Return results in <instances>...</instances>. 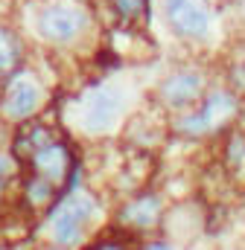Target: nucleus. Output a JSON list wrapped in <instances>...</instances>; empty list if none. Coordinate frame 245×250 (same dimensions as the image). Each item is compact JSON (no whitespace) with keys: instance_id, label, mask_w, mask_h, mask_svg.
Instances as JSON below:
<instances>
[{"instance_id":"nucleus-15","label":"nucleus","mask_w":245,"mask_h":250,"mask_svg":"<svg viewBox=\"0 0 245 250\" xmlns=\"http://www.w3.org/2000/svg\"><path fill=\"white\" fill-rule=\"evenodd\" d=\"M149 250H172V248H170V245H161V242H158V245H152Z\"/></svg>"},{"instance_id":"nucleus-8","label":"nucleus","mask_w":245,"mask_h":250,"mask_svg":"<svg viewBox=\"0 0 245 250\" xmlns=\"http://www.w3.org/2000/svg\"><path fill=\"white\" fill-rule=\"evenodd\" d=\"M198 90H201V76L198 73H178V76H172L161 87V93H164V99L170 105H187V102H193L198 96Z\"/></svg>"},{"instance_id":"nucleus-7","label":"nucleus","mask_w":245,"mask_h":250,"mask_svg":"<svg viewBox=\"0 0 245 250\" xmlns=\"http://www.w3.org/2000/svg\"><path fill=\"white\" fill-rule=\"evenodd\" d=\"M32 163H35V169L41 172V178H47V181H61L64 172H67L70 154H67V148L59 146V143H44V146L35 151Z\"/></svg>"},{"instance_id":"nucleus-14","label":"nucleus","mask_w":245,"mask_h":250,"mask_svg":"<svg viewBox=\"0 0 245 250\" xmlns=\"http://www.w3.org/2000/svg\"><path fill=\"white\" fill-rule=\"evenodd\" d=\"M6 172H9V160H6V157H0V181L6 178Z\"/></svg>"},{"instance_id":"nucleus-12","label":"nucleus","mask_w":245,"mask_h":250,"mask_svg":"<svg viewBox=\"0 0 245 250\" xmlns=\"http://www.w3.org/2000/svg\"><path fill=\"white\" fill-rule=\"evenodd\" d=\"M111 3L122 18H137V15H143V6H146L143 0H111Z\"/></svg>"},{"instance_id":"nucleus-3","label":"nucleus","mask_w":245,"mask_h":250,"mask_svg":"<svg viewBox=\"0 0 245 250\" xmlns=\"http://www.w3.org/2000/svg\"><path fill=\"white\" fill-rule=\"evenodd\" d=\"M167 21L187 38H201L210 26V15L198 0H167Z\"/></svg>"},{"instance_id":"nucleus-1","label":"nucleus","mask_w":245,"mask_h":250,"mask_svg":"<svg viewBox=\"0 0 245 250\" xmlns=\"http://www.w3.org/2000/svg\"><path fill=\"white\" fill-rule=\"evenodd\" d=\"M94 212H97V207H94L91 198L70 195L59 209H56V215H53V236H56V242H61V245H76L82 239L85 227L91 224Z\"/></svg>"},{"instance_id":"nucleus-16","label":"nucleus","mask_w":245,"mask_h":250,"mask_svg":"<svg viewBox=\"0 0 245 250\" xmlns=\"http://www.w3.org/2000/svg\"><path fill=\"white\" fill-rule=\"evenodd\" d=\"M97 250H122L120 245H102V248H97Z\"/></svg>"},{"instance_id":"nucleus-9","label":"nucleus","mask_w":245,"mask_h":250,"mask_svg":"<svg viewBox=\"0 0 245 250\" xmlns=\"http://www.w3.org/2000/svg\"><path fill=\"white\" fill-rule=\"evenodd\" d=\"M158 212H161V204H158V198L146 195V198L134 201V204H131V207L122 212V221H125V224H134V227H149V224L158 218Z\"/></svg>"},{"instance_id":"nucleus-4","label":"nucleus","mask_w":245,"mask_h":250,"mask_svg":"<svg viewBox=\"0 0 245 250\" xmlns=\"http://www.w3.org/2000/svg\"><path fill=\"white\" fill-rule=\"evenodd\" d=\"M234 111H237V99H234L231 93H213V96L201 105L198 114H193V117L184 120L181 128L187 134H204V131L219 128L225 120H231Z\"/></svg>"},{"instance_id":"nucleus-11","label":"nucleus","mask_w":245,"mask_h":250,"mask_svg":"<svg viewBox=\"0 0 245 250\" xmlns=\"http://www.w3.org/2000/svg\"><path fill=\"white\" fill-rule=\"evenodd\" d=\"M44 140H47V131H44L41 125H32V128L18 140V154H21V151H38V148L44 146Z\"/></svg>"},{"instance_id":"nucleus-2","label":"nucleus","mask_w":245,"mask_h":250,"mask_svg":"<svg viewBox=\"0 0 245 250\" xmlns=\"http://www.w3.org/2000/svg\"><path fill=\"white\" fill-rule=\"evenodd\" d=\"M85 23H88V15L82 9H76V6H50L38 18L41 35L50 38V41H59V44L73 41L85 29Z\"/></svg>"},{"instance_id":"nucleus-13","label":"nucleus","mask_w":245,"mask_h":250,"mask_svg":"<svg viewBox=\"0 0 245 250\" xmlns=\"http://www.w3.org/2000/svg\"><path fill=\"white\" fill-rule=\"evenodd\" d=\"M29 198L35 201V204H44L47 198H50V184L41 178V181H32L29 184Z\"/></svg>"},{"instance_id":"nucleus-10","label":"nucleus","mask_w":245,"mask_h":250,"mask_svg":"<svg viewBox=\"0 0 245 250\" xmlns=\"http://www.w3.org/2000/svg\"><path fill=\"white\" fill-rule=\"evenodd\" d=\"M21 56V47H18V38L9 32V29H0V73H9Z\"/></svg>"},{"instance_id":"nucleus-6","label":"nucleus","mask_w":245,"mask_h":250,"mask_svg":"<svg viewBox=\"0 0 245 250\" xmlns=\"http://www.w3.org/2000/svg\"><path fill=\"white\" fill-rule=\"evenodd\" d=\"M38 87L29 82V79H15L9 93H6V102H3V111L12 117V120H24L29 117L35 108H38Z\"/></svg>"},{"instance_id":"nucleus-5","label":"nucleus","mask_w":245,"mask_h":250,"mask_svg":"<svg viewBox=\"0 0 245 250\" xmlns=\"http://www.w3.org/2000/svg\"><path fill=\"white\" fill-rule=\"evenodd\" d=\"M117 111H120L117 93L108 90V87H94L88 93V102H85V123L94 131H102V128H108L114 123Z\"/></svg>"}]
</instances>
